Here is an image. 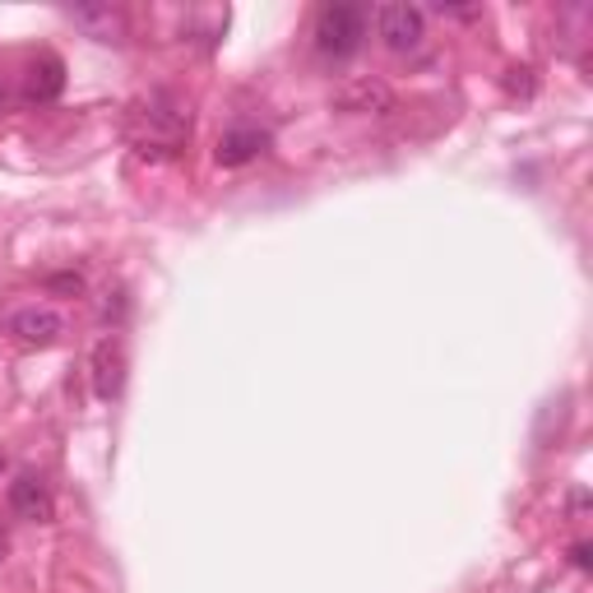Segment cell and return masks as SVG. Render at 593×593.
Returning <instances> with one entry per match:
<instances>
[{"label": "cell", "mask_w": 593, "mask_h": 593, "mask_svg": "<svg viewBox=\"0 0 593 593\" xmlns=\"http://www.w3.org/2000/svg\"><path fill=\"white\" fill-rule=\"evenodd\" d=\"M571 561L580 565V571H589V565H593V548H589V543H575V548H571Z\"/></svg>", "instance_id": "cell-12"}, {"label": "cell", "mask_w": 593, "mask_h": 593, "mask_svg": "<svg viewBox=\"0 0 593 593\" xmlns=\"http://www.w3.org/2000/svg\"><path fill=\"white\" fill-rule=\"evenodd\" d=\"M265 149H269V131H260V125H232L218 140L214 159H218V167H246L251 159H260Z\"/></svg>", "instance_id": "cell-7"}, {"label": "cell", "mask_w": 593, "mask_h": 593, "mask_svg": "<svg viewBox=\"0 0 593 593\" xmlns=\"http://www.w3.org/2000/svg\"><path fill=\"white\" fill-rule=\"evenodd\" d=\"M6 334L14 344L23 348H51V344H61V334H65V316L57 311V306H14V311L6 316Z\"/></svg>", "instance_id": "cell-4"}, {"label": "cell", "mask_w": 593, "mask_h": 593, "mask_svg": "<svg viewBox=\"0 0 593 593\" xmlns=\"http://www.w3.org/2000/svg\"><path fill=\"white\" fill-rule=\"evenodd\" d=\"M505 93H514V98H533V70H529V65L505 70Z\"/></svg>", "instance_id": "cell-10"}, {"label": "cell", "mask_w": 593, "mask_h": 593, "mask_svg": "<svg viewBox=\"0 0 593 593\" xmlns=\"http://www.w3.org/2000/svg\"><path fill=\"white\" fill-rule=\"evenodd\" d=\"M362 38H367V10L362 6L339 0V6H325L316 14V51L320 57L344 61V57H352V51L362 47Z\"/></svg>", "instance_id": "cell-1"}, {"label": "cell", "mask_w": 593, "mask_h": 593, "mask_svg": "<svg viewBox=\"0 0 593 593\" xmlns=\"http://www.w3.org/2000/svg\"><path fill=\"white\" fill-rule=\"evenodd\" d=\"M121 390H125V352H121L116 339H98V348H93V395L102 403H112V399H121Z\"/></svg>", "instance_id": "cell-6"}, {"label": "cell", "mask_w": 593, "mask_h": 593, "mask_svg": "<svg viewBox=\"0 0 593 593\" xmlns=\"http://www.w3.org/2000/svg\"><path fill=\"white\" fill-rule=\"evenodd\" d=\"M70 19L80 23V29H89L93 38H102V42L121 38V14H116L112 6H74V10H70Z\"/></svg>", "instance_id": "cell-9"}, {"label": "cell", "mask_w": 593, "mask_h": 593, "mask_svg": "<svg viewBox=\"0 0 593 593\" xmlns=\"http://www.w3.org/2000/svg\"><path fill=\"white\" fill-rule=\"evenodd\" d=\"M6 556H10V529L0 524V561H6Z\"/></svg>", "instance_id": "cell-13"}, {"label": "cell", "mask_w": 593, "mask_h": 593, "mask_svg": "<svg viewBox=\"0 0 593 593\" xmlns=\"http://www.w3.org/2000/svg\"><path fill=\"white\" fill-rule=\"evenodd\" d=\"M51 288H65V293H80L84 288V278L80 274H57V278H47Z\"/></svg>", "instance_id": "cell-11"}, {"label": "cell", "mask_w": 593, "mask_h": 593, "mask_svg": "<svg viewBox=\"0 0 593 593\" xmlns=\"http://www.w3.org/2000/svg\"><path fill=\"white\" fill-rule=\"evenodd\" d=\"M371 19H376V38L390 51H399V57L418 51L427 38V10L408 6V0H385V6L371 10Z\"/></svg>", "instance_id": "cell-2"}, {"label": "cell", "mask_w": 593, "mask_h": 593, "mask_svg": "<svg viewBox=\"0 0 593 593\" xmlns=\"http://www.w3.org/2000/svg\"><path fill=\"white\" fill-rule=\"evenodd\" d=\"M329 108L344 116H385L395 108V89L376 80V74H352V80H344L329 93Z\"/></svg>", "instance_id": "cell-3"}, {"label": "cell", "mask_w": 593, "mask_h": 593, "mask_svg": "<svg viewBox=\"0 0 593 593\" xmlns=\"http://www.w3.org/2000/svg\"><path fill=\"white\" fill-rule=\"evenodd\" d=\"M6 497H10V510L19 514V520H33V524H51V520H57V501H51L47 482L38 473H19L10 482Z\"/></svg>", "instance_id": "cell-5"}, {"label": "cell", "mask_w": 593, "mask_h": 593, "mask_svg": "<svg viewBox=\"0 0 593 593\" xmlns=\"http://www.w3.org/2000/svg\"><path fill=\"white\" fill-rule=\"evenodd\" d=\"M0 112H6V93H0Z\"/></svg>", "instance_id": "cell-15"}, {"label": "cell", "mask_w": 593, "mask_h": 593, "mask_svg": "<svg viewBox=\"0 0 593 593\" xmlns=\"http://www.w3.org/2000/svg\"><path fill=\"white\" fill-rule=\"evenodd\" d=\"M0 473H6V454H0Z\"/></svg>", "instance_id": "cell-14"}, {"label": "cell", "mask_w": 593, "mask_h": 593, "mask_svg": "<svg viewBox=\"0 0 593 593\" xmlns=\"http://www.w3.org/2000/svg\"><path fill=\"white\" fill-rule=\"evenodd\" d=\"M65 89V61L61 57H38L29 65V80H23V98L29 102H57Z\"/></svg>", "instance_id": "cell-8"}]
</instances>
